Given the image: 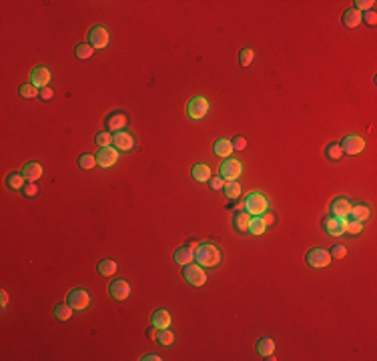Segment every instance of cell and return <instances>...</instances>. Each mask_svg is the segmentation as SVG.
<instances>
[{
    "mask_svg": "<svg viewBox=\"0 0 377 361\" xmlns=\"http://www.w3.org/2000/svg\"><path fill=\"white\" fill-rule=\"evenodd\" d=\"M355 6V10H359V12H367V10H371L373 6H375V0H355L353 2Z\"/></svg>",
    "mask_w": 377,
    "mask_h": 361,
    "instance_id": "38",
    "label": "cell"
},
{
    "mask_svg": "<svg viewBox=\"0 0 377 361\" xmlns=\"http://www.w3.org/2000/svg\"><path fill=\"white\" fill-rule=\"evenodd\" d=\"M109 40H111V36H109V30H107V28H103V26H92V28L88 30V44H90L92 48H107V46H109Z\"/></svg>",
    "mask_w": 377,
    "mask_h": 361,
    "instance_id": "8",
    "label": "cell"
},
{
    "mask_svg": "<svg viewBox=\"0 0 377 361\" xmlns=\"http://www.w3.org/2000/svg\"><path fill=\"white\" fill-rule=\"evenodd\" d=\"M351 203L349 199H345V197H337L333 199L329 211H331V217H337V219H347L349 217V211H351Z\"/></svg>",
    "mask_w": 377,
    "mask_h": 361,
    "instance_id": "11",
    "label": "cell"
},
{
    "mask_svg": "<svg viewBox=\"0 0 377 361\" xmlns=\"http://www.w3.org/2000/svg\"><path fill=\"white\" fill-rule=\"evenodd\" d=\"M52 97H54V90H52L50 86L40 88V99H42V101H52Z\"/></svg>",
    "mask_w": 377,
    "mask_h": 361,
    "instance_id": "45",
    "label": "cell"
},
{
    "mask_svg": "<svg viewBox=\"0 0 377 361\" xmlns=\"http://www.w3.org/2000/svg\"><path fill=\"white\" fill-rule=\"evenodd\" d=\"M249 223H251V215L247 211H237L233 217V227L239 233H249Z\"/></svg>",
    "mask_w": 377,
    "mask_h": 361,
    "instance_id": "21",
    "label": "cell"
},
{
    "mask_svg": "<svg viewBox=\"0 0 377 361\" xmlns=\"http://www.w3.org/2000/svg\"><path fill=\"white\" fill-rule=\"evenodd\" d=\"M92 54H94V48H92L90 44H76V46H75V56H76V58L86 60V58H90Z\"/></svg>",
    "mask_w": 377,
    "mask_h": 361,
    "instance_id": "34",
    "label": "cell"
},
{
    "mask_svg": "<svg viewBox=\"0 0 377 361\" xmlns=\"http://www.w3.org/2000/svg\"><path fill=\"white\" fill-rule=\"evenodd\" d=\"M305 261H307V265L313 267V269H323V267H327V265L331 263V255H329V251L317 247V249H311V251L307 253Z\"/></svg>",
    "mask_w": 377,
    "mask_h": 361,
    "instance_id": "7",
    "label": "cell"
},
{
    "mask_svg": "<svg viewBox=\"0 0 377 361\" xmlns=\"http://www.w3.org/2000/svg\"><path fill=\"white\" fill-rule=\"evenodd\" d=\"M151 325H154L156 329H167L171 325V313L167 309H156L151 317Z\"/></svg>",
    "mask_w": 377,
    "mask_h": 361,
    "instance_id": "20",
    "label": "cell"
},
{
    "mask_svg": "<svg viewBox=\"0 0 377 361\" xmlns=\"http://www.w3.org/2000/svg\"><path fill=\"white\" fill-rule=\"evenodd\" d=\"M143 359H145V361H161L163 357H161V355H154V353H149V355H145Z\"/></svg>",
    "mask_w": 377,
    "mask_h": 361,
    "instance_id": "48",
    "label": "cell"
},
{
    "mask_svg": "<svg viewBox=\"0 0 377 361\" xmlns=\"http://www.w3.org/2000/svg\"><path fill=\"white\" fill-rule=\"evenodd\" d=\"M156 333H159V329H156V327L152 325V327L147 331V337H149V339H156Z\"/></svg>",
    "mask_w": 377,
    "mask_h": 361,
    "instance_id": "47",
    "label": "cell"
},
{
    "mask_svg": "<svg viewBox=\"0 0 377 361\" xmlns=\"http://www.w3.org/2000/svg\"><path fill=\"white\" fill-rule=\"evenodd\" d=\"M221 261H223V253L215 243L205 241V243H199L195 247V263H199L201 267H205V269L207 267H217Z\"/></svg>",
    "mask_w": 377,
    "mask_h": 361,
    "instance_id": "1",
    "label": "cell"
},
{
    "mask_svg": "<svg viewBox=\"0 0 377 361\" xmlns=\"http://www.w3.org/2000/svg\"><path fill=\"white\" fill-rule=\"evenodd\" d=\"M116 161H118V153H116V148H113V146H103L97 153V163L103 169H109V167L116 165Z\"/></svg>",
    "mask_w": 377,
    "mask_h": 361,
    "instance_id": "12",
    "label": "cell"
},
{
    "mask_svg": "<svg viewBox=\"0 0 377 361\" xmlns=\"http://www.w3.org/2000/svg\"><path fill=\"white\" fill-rule=\"evenodd\" d=\"M339 146H341L343 153H347V155H359L365 150V141L357 135H347V137L341 139Z\"/></svg>",
    "mask_w": 377,
    "mask_h": 361,
    "instance_id": "6",
    "label": "cell"
},
{
    "mask_svg": "<svg viewBox=\"0 0 377 361\" xmlns=\"http://www.w3.org/2000/svg\"><path fill=\"white\" fill-rule=\"evenodd\" d=\"M183 279L188 283V285H193V287H201L207 283V275H205V269L199 265V263H188L183 267Z\"/></svg>",
    "mask_w": 377,
    "mask_h": 361,
    "instance_id": "3",
    "label": "cell"
},
{
    "mask_svg": "<svg viewBox=\"0 0 377 361\" xmlns=\"http://www.w3.org/2000/svg\"><path fill=\"white\" fill-rule=\"evenodd\" d=\"M363 231V223L359 221H349L347 227H345V233H349V235H359Z\"/></svg>",
    "mask_w": 377,
    "mask_h": 361,
    "instance_id": "40",
    "label": "cell"
},
{
    "mask_svg": "<svg viewBox=\"0 0 377 361\" xmlns=\"http://www.w3.org/2000/svg\"><path fill=\"white\" fill-rule=\"evenodd\" d=\"M223 191H225V197H229L231 201H235V199L241 197V185L237 183V180H225Z\"/></svg>",
    "mask_w": 377,
    "mask_h": 361,
    "instance_id": "27",
    "label": "cell"
},
{
    "mask_svg": "<svg viewBox=\"0 0 377 361\" xmlns=\"http://www.w3.org/2000/svg\"><path fill=\"white\" fill-rule=\"evenodd\" d=\"M156 341H159L161 345H173L175 343V333L173 331H169V327L167 329H159V333H156Z\"/></svg>",
    "mask_w": 377,
    "mask_h": 361,
    "instance_id": "32",
    "label": "cell"
},
{
    "mask_svg": "<svg viewBox=\"0 0 377 361\" xmlns=\"http://www.w3.org/2000/svg\"><path fill=\"white\" fill-rule=\"evenodd\" d=\"M113 144H114V148L122 150V153H129V150H133V146H135V139L127 131H118L113 135Z\"/></svg>",
    "mask_w": 377,
    "mask_h": 361,
    "instance_id": "14",
    "label": "cell"
},
{
    "mask_svg": "<svg viewBox=\"0 0 377 361\" xmlns=\"http://www.w3.org/2000/svg\"><path fill=\"white\" fill-rule=\"evenodd\" d=\"M105 123H107V129L111 133H118V131H124V127H127V123H129V116L122 110H114V112H111L107 116Z\"/></svg>",
    "mask_w": 377,
    "mask_h": 361,
    "instance_id": "10",
    "label": "cell"
},
{
    "mask_svg": "<svg viewBox=\"0 0 377 361\" xmlns=\"http://www.w3.org/2000/svg\"><path fill=\"white\" fill-rule=\"evenodd\" d=\"M173 259L179 263V265H188L195 261V249L193 247H179L175 253H173Z\"/></svg>",
    "mask_w": 377,
    "mask_h": 361,
    "instance_id": "18",
    "label": "cell"
},
{
    "mask_svg": "<svg viewBox=\"0 0 377 361\" xmlns=\"http://www.w3.org/2000/svg\"><path fill=\"white\" fill-rule=\"evenodd\" d=\"M109 293L113 295V299H116V301H124V299H129V295H131V285H129L127 281H124V279H116V281L111 283Z\"/></svg>",
    "mask_w": 377,
    "mask_h": 361,
    "instance_id": "15",
    "label": "cell"
},
{
    "mask_svg": "<svg viewBox=\"0 0 377 361\" xmlns=\"http://www.w3.org/2000/svg\"><path fill=\"white\" fill-rule=\"evenodd\" d=\"M24 177H22V173H10L8 177H6V185H8V189L10 191H18V189H22L24 187Z\"/></svg>",
    "mask_w": 377,
    "mask_h": 361,
    "instance_id": "29",
    "label": "cell"
},
{
    "mask_svg": "<svg viewBox=\"0 0 377 361\" xmlns=\"http://www.w3.org/2000/svg\"><path fill=\"white\" fill-rule=\"evenodd\" d=\"M243 207L245 211L251 215V217H257V215H263L267 213V209H269V199L259 193V191H253V193H249L247 199L243 201Z\"/></svg>",
    "mask_w": 377,
    "mask_h": 361,
    "instance_id": "2",
    "label": "cell"
},
{
    "mask_svg": "<svg viewBox=\"0 0 377 361\" xmlns=\"http://www.w3.org/2000/svg\"><path fill=\"white\" fill-rule=\"evenodd\" d=\"M8 305V291L6 289H2V291H0V307H6Z\"/></svg>",
    "mask_w": 377,
    "mask_h": 361,
    "instance_id": "46",
    "label": "cell"
},
{
    "mask_svg": "<svg viewBox=\"0 0 377 361\" xmlns=\"http://www.w3.org/2000/svg\"><path fill=\"white\" fill-rule=\"evenodd\" d=\"M331 259H343L345 255H347V249H345L343 245H333V249L329 251Z\"/></svg>",
    "mask_w": 377,
    "mask_h": 361,
    "instance_id": "41",
    "label": "cell"
},
{
    "mask_svg": "<svg viewBox=\"0 0 377 361\" xmlns=\"http://www.w3.org/2000/svg\"><path fill=\"white\" fill-rule=\"evenodd\" d=\"M323 227L327 231V235L331 237H341L345 233V227H347V219H337V217H327L323 219Z\"/></svg>",
    "mask_w": 377,
    "mask_h": 361,
    "instance_id": "13",
    "label": "cell"
},
{
    "mask_svg": "<svg viewBox=\"0 0 377 361\" xmlns=\"http://www.w3.org/2000/svg\"><path fill=\"white\" fill-rule=\"evenodd\" d=\"M223 185H225V179H221V177H211V179H209V187H211L213 191L223 189Z\"/></svg>",
    "mask_w": 377,
    "mask_h": 361,
    "instance_id": "43",
    "label": "cell"
},
{
    "mask_svg": "<svg viewBox=\"0 0 377 361\" xmlns=\"http://www.w3.org/2000/svg\"><path fill=\"white\" fill-rule=\"evenodd\" d=\"M116 261H113V259H103V261H99V273L103 275V277H113L114 273H116Z\"/></svg>",
    "mask_w": 377,
    "mask_h": 361,
    "instance_id": "26",
    "label": "cell"
},
{
    "mask_svg": "<svg viewBox=\"0 0 377 361\" xmlns=\"http://www.w3.org/2000/svg\"><path fill=\"white\" fill-rule=\"evenodd\" d=\"M30 82H33L37 88L48 86V82H50V71H48V67L40 65V67L33 69V74H30Z\"/></svg>",
    "mask_w": 377,
    "mask_h": 361,
    "instance_id": "16",
    "label": "cell"
},
{
    "mask_svg": "<svg viewBox=\"0 0 377 361\" xmlns=\"http://www.w3.org/2000/svg\"><path fill=\"white\" fill-rule=\"evenodd\" d=\"M94 143H97L101 148H103V146H111V144H113V135H111L109 131L97 133V137H94Z\"/></svg>",
    "mask_w": 377,
    "mask_h": 361,
    "instance_id": "36",
    "label": "cell"
},
{
    "mask_svg": "<svg viewBox=\"0 0 377 361\" xmlns=\"http://www.w3.org/2000/svg\"><path fill=\"white\" fill-rule=\"evenodd\" d=\"M343 24L347 28H355L361 24V12L355 10V8H347L343 12Z\"/></svg>",
    "mask_w": 377,
    "mask_h": 361,
    "instance_id": "24",
    "label": "cell"
},
{
    "mask_svg": "<svg viewBox=\"0 0 377 361\" xmlns=\"http://www.w3.org/2000/svg\"><path fill=\"white\" fill-rule=\"evenodd\" d=\"M22 177L28 180V183H37V180L42 177V173H44V169H42V165L40 163H37V161H30V163H26L24 167H22Z\"/></svg>",
    "mask_w": 377,
    "mask_h": 361,
    "instance_id": "17",
    "label": "cell"
},
{
    "mask_svg": "<svg viewBox=\"0 0 377 361\" xmlns=\"http://www.w3.org/2000/svg\"><path fill=\"white\" fill-rule=\"evenodd\" d=\"M38 95H40V90H38L33 82L20 84V97H22V99H35V97H38Z\"/></svg>",
    "mask_w": 377,
    "mask_h": 361,
    "instance_id": "31",
    "label": "cell"
},
{
    "mask_svg": "<svg viewBox=\"0 0 377 361\" xmlns=\"http://www.w3.org/2000/svg\"><path fill=\"white\" fill-rule=\"evenodd\" d=\"M343 155H345V153L341 150V146H339L337 143H331V144H327V148H325V157H327L329 161H339Z\"/></svg>",
    "mask_w": 377,
    "mask_h": 361,
    "instance_id": "33",
    "label": "cell"
},
{
    "mask_svg": "<svg viewBox=\"0 0 377 361\" xmlns=\"http://www.w3.org/2000/svg\"><path fill=\"white\" fill-rule=\"evenodd\" d=\"M265 229H267V225H265V221H263L261 215L251 217V223H249V233H251V235H263Z\"/></svg>",
    "mask_w": 377,
    "mask_h": 361,
    "instance_id": "30",
    "label": "cell"
},
{
    "mask_svg": "<svg viewBox=\"0 0 377 361\" xmlns=\"http://www.w3.org/2000/svg\"><path fill=\"white\" fill-rule=\"evenodd\" d=\"M78 165H80V169H92V167H97L99 163H97V157H92V155H80L78 157Z\"/></svg>",
    "mask_w": 377,
    "mask_h": 361,
    "instance_id": "37",
    "label": "cell"
},
{
    "mask_svg": "<svg viewBox=\"0 0 377 361\" xmlns=\"http://www.w3.org/2000/svg\"><path fill=\"white\" fill-rule=\"evenodd\" d=\"M361 22H365L367 26H375V24H377V14H375V10L371 8V10L363 12V14H361Z\"/></svg>",
    "mask_w": 377,
    "mask_h": 361,
    "instance_id": "39",
    "label": "cell"
},
{
    "mask_svg": "<svg viewBox=\"0 0 377 361\" xmlns=\"http://www.w3.org/2000/svg\"><path fill=\"white\" fill-rule=\"evenodd\" d=\"M243 173V165L235 159H227L225 163H221L219 167V177L225 179V180H237Z\"/></svg>",
    "mask_w": 377,
    "mask_h": 361,
    "instance_id": "9",
    "label": "cell"
},
{
    "mask_svg": "<svg viewBox=\"0 0 377 361\" xmlns=\"http://www.w3.org/2000/svg\"><path fill=\"white\" fill-rule=\"evenodd\" d=\"M253 58H255L253 48H243V50L239 52V65H241V67H249L251 63H253Z\"/></svg>",
    "mask_w": 377,
    "mask_h": 361,
    "instance_id": "35",
    "label": "cell"
},
{
    "mask_svg": "<svg viewBox=\"0 0 377 361\" xmlns=\"http://www.w3.org/2000/svg\"><path fill=\"white\" fill-rule=\"evenodd\" d=\"M213 153H215L217 157H221V159H229L231 153H233V144H231V141H229V139H219V141H215V144H213Z\"/></svg>",
    "mask_w": 377,
    "mask_h": 361,
    "instance_id": "19",
    "label": "cell"
},
{
    "mask_svg": "<svg viewBox=\"0 0 377 361\" xmlns=\"http://www.w3.org/2000/svg\"><path fill=\"white\" fill-rule=\"evenodd\" d=\"M73 307L69 305V303H58L56 307H54V317L58 319V321H69L71 317H73Z\"/></svg>",
    "mask_w": 377,
    "mask_h": 361,
    "instance_id": "28",
    "label": "cell"
},
{
    "mask_svg": "<svg viewBox=\"0 0 377 361\" xmlns=\"http://www.w3.org/2000/svg\"><path fill=\"white\" fill-rule=\"evenodd\" d=\"M263 221H265V225H267V227H269V225H273V223H275V219H273V217H271V215H265V217H263Z\"/></svg>",
    "mask_w": 377,
    "mask_h": 361,
    "instance_id": "49",
    "label": "cell"
},
{
    "mask_svg": "<svg viewBox=\"0 0 377 361\" xmlns=\"http://www.w3.org/2000/svg\"><path fill=\"white\" fill-rule=\"evenodd\" d=\"M67 303H69L75 311H84V309L90 305V293H88L86 289H82V287H76V289H73V291L69 293Z\"/></svg>",
    "mask_w": 377,
    "mask_h": 361,
    "instance_id": "4",
    "label": "cell"
},
{
    "mask_svg": "<svg viewBox=\"0 0 377 361\" xmlns=\"http://www.w3.org/2000/svg\"><path fill=\"white\" fill-rule=\"evenodd\" d=\"M273 351H275V341H273L271 337H261V339L257 341V353H259L263 359H267Z\"/></svg>",
    "mask_w": 377,
    "mask_h": 361,
    "instance_id": "25",
    "label": "cell"
},
{
    "mask_svg": "<svg viewBox=\"0 0 377 361\" xmlns=\"http://www.w3.org/2000/svg\"><path fill=\"white\" fill-rule=\"evenodd\" d=\"M231 144H233V150H245L247 148V139L245 137H235L233 141H231Z\"/></svg>",
    "mask_w": 377,
    "mask_h": 361,
    "instance_id": "42",
    "label": "cell"
},
{
    "mask_svg": "<svg viewBox=\"0 0 377 361\" xmlns=\"http://www.w3.org/2000/svg\"><path fill=\"white\" fill-rule=\"evenodd\" d=\"M193 179L199 180V183H209V179H211V167L207 163H197L191 171Z\"/></svg>",
    "mask_w": 377,
    "mask_h": 361,
    "instance_id": "23",
    "label": "cell"
},
{
    "mask_svg": "<svg viewBox=\"0 0 377 361\" xmlns=\"http://www.w3.org/2000/svg\"><path fill=\"white\" fill-rule=\"evenodd\" d=\"M209 112V101L205 97H193L187 105V114L191 116L193 120H199L203 116H207Z\"/></svg>",
    "mask_w": 377,
    "mask_h": 361,
    "instance_id": "5",
    "label": "cell"
},
{
    "mask_svg": "<svg viewBox=\"0 0 377 361\" xmlns=\"http://www.w3.org/2000/svg\"><path fill=\"white\" fill-rule=\"evenodd\" d=\"M369 215H371V209H369L367 205H353L351 211H349V217H347V219L363 223V221L369 219Z\"/></svg>",
    "mask_w": 377,
    "mask_h": 361,
    "instance_id": "22",
    "label": "cell"
},
{
    "mask_svg": "<svg viewBox=\"0 0 377 361\" xmlns=\"http://www.w3.org/2000/svg\"><path fill=\"white\" fill-rule=\"evenodd\" d=\"M38 195V185L37 183H28L24 187V197H37Z\"/></svg>",
    "mask_w": 377,
    "mask_h": 361,
    "instance_id": "44",
    "label": "cell"
}]
</instances>
